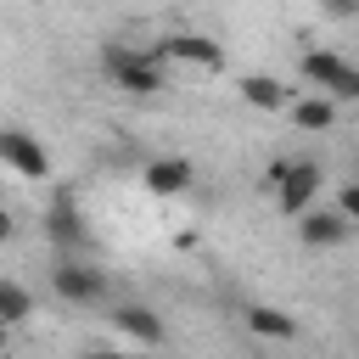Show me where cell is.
<instances>
[{
	"mask_svg": "<svg viewBox=\"0 0 359 359\" xmlns=\"http://www.w3.org/2000/svg\"><path fill=\"white\" fill-rule=\"evenodd\" d=\"M107 73L118 79V90H129V95H157L163 84H168V73H163V56L157 50H129V45H107Z\"/></svg>",
	"mask_w": 359,
	"mask_h": 359,
	"instance_id": "1",
	"label": "cell"
},
{
	"mask_svg": "<svg viewBox=\"0 0 359 359\" xmlns=\"http://www.w3.org/2000/svg\"><path fill=\"white\" fill-rule=\"evenodd\" d=\"M50 286H56V297H62V303H79V309H90V303H101V297H107V275H101V269H90L84 258H56Z\"/></svg>",
	"mask_w": 359,
	"mask_h": 359,
	"instance_id": "2",
	"label": "cell"
},
{
	"mask_svg": "<svg viewBox=\"0 0 359 359\" xmlns=\"http://www.w3.org/2000/svg\"><path fill=\"white\" fill-rule=\"evenodd\" d=\"M314 196H320V163H309V157H297V163L286 168V180L275 185V202H280V213H292V219H303V213L314 208Z\"/></svg>",
	"mask_w": 359,
	"mask_h": 359,
	"instance_id": "3",
	"label": "cell"
},
{
	"mask_svg": "<svg viewBox=\"0 0 359 359\" xmlns=\"http://www.w3.org/2000/svg\"><path fill=\"white\" fill-rule=\"evenodd\" d=\"M45 236H50L62 252H79V247L90 241V230H84V213H79L73 191H56V196H50V208H45Z\"/></svg>",
	"mask_w": 359,
	"mask_h": 359,
	"instance_id": "4",
	"label": "cell"
},
{
	"mask_svg": "<svg viewBox=\"0 0 359 359\" xmlns=\"http://www.w3.org/2000/svg\"><path fill=\"white\" fill-rule=\"evenodd\" d=\"M0 157H6V168H11V174H22V180H45V174H50L45 146H39L28 129H17V123L0 135Z\"/></svg>",
	"mask_w": 359,
	"mask_h": 359,
	"instance_id": "5",
	"label": "cell"
},
{
	"mask_svg": "<svg viewBox=\"0 0 359 359\" xmlns=\"http://www.w3.org/2000/svg\"><path fill=\"white\" fill-rule=\"evenodd\" d=\"M348 230H353V219H348L342 208H309V213L297 219L303 247H337V241H348Z\"/></svg>",
	"mask_w": 359,
	"mask_h": 359,
	"instance_id": "6",
	"label": "cell"
},
{
	"mask_svg": "<svg viewBox=\"0 0 359 359\" xmlns=\"http://www.w3.org/2000/svg\"><path fill=\"white\" fill-rule=\"evenodd\" d=\"M157 56H174V62H196V67H224V50L208 39V34H174L157 45Z\"/></svg>",
	"mask_w": 359,
	"mask_h": 359,
	"instance_id": "7",
	"label": "cell"
},
{
	"mask_svg": "<svg viewBox=\"0 0 359 359\" xmlns=\"http://www.w3.org/2000/svg\"><path fill=\"white\" fill-rule=\"evenodd\" d=\"M191 174H196V168H191L185 157H157V163H146V174H140V180H146V191H151V196H180V191L191 185Z\"/></svg>",
	"mask_w": 359,
	"mask_h": 359,
	"instance_id": "8",
	"label": "cell"
},
{
	"mask_svg": "<svg viewBox=\"0 0 359 359\" xmlns=\"http://www.w3.org/2000/svg\"><path fill=\"white\" fill-rule=\"evenodd\" d=\"M112 325H118L123 337H135L140 348H157V342H163V320H157L146 303H123V309H112Z\"/></svg>",
	"mask_w": 359,
	"mask_h": 359,
	"instance_id": "9",
	"label": "cell"
},
{
	"mask_svg": "<svg viewBox=\"0 0 359 359\" xmlns=\"http://www.w3.org/2000/svg\"><path fill=\"white\" fill-rule=\"evenodd\" d=\"M236 90H241V101H247V107H258V112L286 107V84H280V79H269V73H247Z\"/></svg>",
	"mask_w": 359,
	"mask_h": 359,
	"instance_id": "10",
	"label": "cell"
},
{
	"mask_svg": "<svg viewBox=\"0 0 359 359\" xmlns=\"http://www.w3.org/2000/svg\"><path fill=\"white\" fill-rule=\"evenodd\" d=\"M292 123L297 129H331L337 123V101L331 95H303V101H292Z\"/></svg>",
	"mask_w": 359,
	"mask_h": 359,
	"instance_id": "11",
	"label": "cell"
},
{
	"mask_svg": "<svg viewBox=\"0 0 359 359\" xmlns=\"http://www.w3.org/2000/svg\"><path fill=\"white\" fill-rule=\"evenodd\" d=\"M247 325L258 331V337H275V342H286V337H297V320L286 314V309H247Z\"/></svg>",
	"mask_w": 359,
	"mask_h": 359,
	"instance_id": "12",
	"label": "cell"
},
{
	"mask_svg": "<svg viewBox=\"0 0 359 359\" xmlns=\"http://www.w3.org/2000/svg\"><path fill=\"white\" fill-rule=\"evenodd\" d=\"M303 79L314 84V90H331L337 84V73H342V56H331V50H303Z\"/></svg>",
	"mask_w": 359,
	"mask_h": 359,
	"instance_id": "13",
	"label": "cell"
},
{
	"mask_svg": "<svg viewBox=\"0 0 359 359\" xmlns=\"http://www.w3.org/2000/svg\"><path fill=\"white\" fill-rule=\"evenodd\" d=\"M28 314H34L28 286H22V280H0V320H6V325H22Z\"/></svg>",
	"mask_w": 359,
	"mask_h": 359,
	"instance_id": "14",
	"label": "cell"
},
{
	"mask_svg": "<svg viewBox=\"0 0 359 359\" xmlns=\"http://www.w3.org/2000/svg\"><path fill=\"white\" fill-rule=\"evenodd\" d=\"M325 95H331V101H359V67L342 62V73H337V84H331Z\"/></svg>",
	"mask_w": 359,
	"mask_h": 359,
	"instance_id": "15",
	"label": "cell"
},
{
	"mask_svg": "<svg viewBox=\"0 0 359 359\" xmlns=\"http://www.w3.org/2000/svg\"><path fill=\"white\" fill-rule=\"evenodd\" d=\"M342 213H348V219H359V180H353V185H342Z\"/></svg>",
	"mask_w": 359,
	"mask_h": 359,
	"instance_id": "16",
	"label": "cell"
},
{
	"mask_svg": "<svg viewBox=\"0 0 359 359\" xmlns=\"http://www.w3.org/2000/svg\"><path fill=\"white\" fill-rule=\"evenodd\" d=\"M325 11H331V17H353V11H359V0H325Z\"/></svg>",
	"mask_w": 359,
	"mask_h": 359,
	"instance_id": "17",
	"label": "cell"
},
{
	"mask_svg": "<svg viewBox=\"0 0 359 359\" xmlns=\"http://www.w3.org/2000/svg\"><path fill=\"white\" fill-rule=\"evenodd\" d=\"M84 359H129V353H112V348H95V353H84Z\"/></svg>",
	"mask_w": 359,
	"mask_h": 359,
	"instance_id": "18",
	"label": "cell"
},
{
	"mask_svg": "<svg viewBox=\"0 0 359 359\" xmlns=\"http://www.w3.org/2000/svg\"><path fill=\"white\" fill-rule=\"evenodd\" d=\"M129 359H151V353H129Z\"/></svg>",
	"mask_w": 359,
	"mask_h": 359,
	"instance_id": "19",
	"label": "cell"
}]
</instances>
